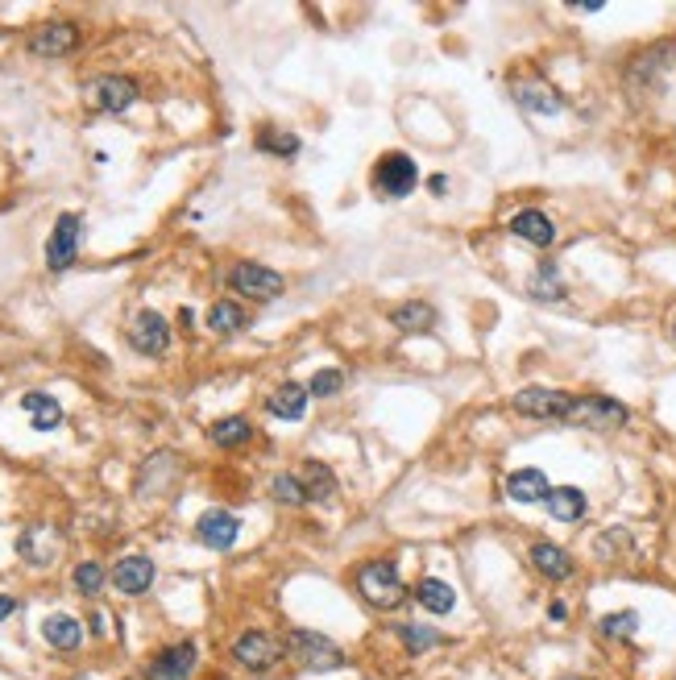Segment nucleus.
Returning a JSON list of instances; mask_svg holds the SVG:
<instances>
[{
	"instance_id": "423d86ee",
	"label": "nucleus",
	"mask_w": 676,
	"mask_h": 680,
	"mask_svg": "<svg viewBox=\"0 0 676 680\" xmlns=\"http://www.w3.org/2000/svg\"><path fill=\"white\" fill-rule=\"evenodd\" d=\"M79 241H83V220L79 212H63L54 220V233L46 241V266L50 270H67L79 258Z\"/></svg>"
},
{
	"instance_id": "ddd939ff",
	"label": "nucleus",
	"mask_w": 676,
	"mask_h": 680,
	"mask_svg": "<svg viewBox=\"0 0 676 680\" xmlns=\"http://www.w3.org/2000/svg\"><path fill=\"white\" fill-rule=\"evenodd\" d=\"M195 535H200V544L224 552V548L237 544L241 523H237V515H229V510H204L200 523H195Z\"/></svg>"
},
{
	"instance_id": "4be33fe9",
	"label": "nucleus",
	"mask_w": 676,
	"mask_h": 680,
	"mask_svg": "<svg viewBox=\"0 0 676 680\" xmlns=\"http://www.w3.org/2000/svg\"><path fill=\"white\" fill-rule=\"evenodd\" d=\"M390 324L399 328V332H432V328H436V307H432V303H419V299L399 303V307L390 311Z\"/></svg>"
},
{
	"instance_id": "473e14b6",
	"label": "nucleus",
	"mask_w": 676,
	"mask_h": 680,
	"mask_svg": "<svg viewBox=\"0 0 676 680\" xmlns=\"http://www.w3.org/2000/svg\"><path fill=\"white\" fill-rule=\"evenodd\" d=\"M104 569L96 560H83V564H75V573H71V581H75V589L83 593V598H96V593L104 589Z\"/></svg>"
},
{
	"instance_id": "dca6fc26",
	"label": "nucleus",
	"mask_w": 676,
	"mask_h": 680,
	"mask_svg": "<svg viewBox=\"0 0 676 680\" xmlns=\"http://www.w3.org/2000/svg\"><path fill=\"white\" fill-rule=\"evenodd\" d=\"M191 668H195V643H179L158 651L154 664L146 668V680H187Z\"/></svg>"
},
{
	"instance_id": "9d476101",
	"label": "nucleus",
	"mask_w": 676,
	"mask_h": 680,
	"mask_svg": "<svg viewBox=\"0 0 676 680\" xmlns=\"http://www.w3.org/2000/svg\"><path fill=\"white\" fill-rule=\"evenodd\" d=\"M129 345L142 357H158V353L171 349V324H166L158 311H150V307L137 311L133 324H129Z\"/></svg>"
},
{
	"instance_id": "b1692460",
	"label": "nucleus",
	"mask_w": 676,
	"mask_h": 680,
	"mask_svg": "<svg viewBox=\"0 0 676 680\" xmlns=\"http://www.w3.org/2000/svg\"><path fill=\"white\" fill-rule=\"evenodd\" d=\"M544 506L552 510L556 523H577V519H585V494H581L577 486H552V494H548Z\"/></svg>"
},
{
	"instance_id": "f03ea898",
	"label": "nucleus",
	"mask_w": 676,
	"mask_h": 680,
	"mask_svg": "<svg viewBox=\"0 0 676 680\" xmlns=\"http://www.w3.org/2000/svg\"><path fill=\"white\" fill-rule=\"evenodd\" d=\"M287 651H291V656H295L307 672H336V668L345 664V651L336 647L328 635H320V631H303V627L287 631Z\"/></svg>"
},
{
	"instance_id": "6ab92c4d",
	"label": "nucleus",
	"mask_w": 676,
	"mask_h": 680,
	"mask_svg": "<svg viewBox=\"0 0 676 680\" xmlns=\"http://www.w3.org/2000/svg\"><path fill=\"white\" fill-rule=\"evenodd\" d=\"M515 100H519V108L540 112V117H552V112L565 108V96H560L556 88H548V83H540V79L515 83Z\"/></svg>"
},
{
	"instance_id": "4468645a",
	"label": "nucleus",
	"mask_w": 676,
	"mask_h": 680,
	"mask_svg": "<svg viewBox=\"0 0 676 680\" xmlns=\"http://www.w3.org/2000/svg\"><path fill=\"white\" fill-rule=\"evenodd\" d=\"M112 585H117L121 593H129V598H142V593L154 585V560L150 556H121L117 569H112Z\"/></svg>"
},
{
	"instance_id": "9b49d317",
	"label": "nucleus",
	"mask_w": 676,
	"mask_h": 680,
	"mask_svg": "<svg viewBox=\"0 0 676 680\" xmlns=\"http://www.w3.org/2000/svg\"><path fill=\"white\" fill-rule=\"evenodd\" d=\"M573 407V399L565 390H548V386H527L515 394V411L531 415V419H565Z\"/></svg>"
},
{
	"instance_id": "cd10ccee",
	"label": "nucleus",
	"mask_w": 676,
	"mask_h": 680,
	"mask_svg": "<svg viewBox=\"0 0 676 680\" xmlns=\"http://www.w3.org/2000/svg\"><path fill=\"white\" fill-rule=\"evenodd\" d=\"M299 481H303L307 502H328V498L336 494V473H332L328 465H316V461H312V465L303 469V477H299Z\"/></svg>"
},
{
	"instance_id": "7ed1b4c3",
	"label": "nucleus",
	"mask_w": 676,
	"mask_h": 680,
	"mask_svg": "<svg viewBox=\"0 0 676 680\" xmlns=\"http://www.w3.org/2000/svg\"><path fill=\"white\" fill-rule=\"evenodd\" d=\"M631 419V411L610 399V394H585V399H573L565 423H573V428H594V432H610V428H623V423Z\"/></svg>"
},
{
	"instance_id": "c85d7f7f",
	"label": "nucleus",
	"mask_w": 676,
	"mask_h": 680,
	"mask_svg": "<svg viewBox=\"0 0 676 680\" xmlns=\"http://www.w3.org/2000/svg\"><path fill=\"white\" fill-rule=\"evenodd\" d=\"M394 635L403 639L407 656H424V651H432V647H440V643H444V635H440V631H432V627H415V622H399V627H394Z\"/></svg>"
},
{
	"instance_id": "e433bc0d",
	"label": "nucleus",
	"mask_w": 676,
	"mask_h": 680,
	"mask_svg": "<svg viewBox=\"0 0 676 680\" xmlns=\"http://www.w3.org/2000/svg\"><path fill=\"white\" fill-rule=\"evenodd\" d=\"M548 618H556V622L569 618V606H565V602H552V606H548Z\"/></svg>"
},
{
	"instance_id": "2f4dec72",
	"label": "nucleus",
	"mask_w": 676,
	"mask_h": 680,
	"mask_svg": "<svg viewBox=\"0 0 676 680\" xmlns=\"http://www.w3.org/2000/svg\"><path fill=\"white\" fill-rule=\"evenodd\" d=\"M598 631H602L606 639H631V635L639 631V614H635V610H614V614H606V618L598 622Z\"/></svg>"
},
{
	"instance_id": "a211bd4d",
	"label": "nucleus",
	"mask_w": 676,
	"mask_h": 680,
	"mask_svg": "<svg viewBox=\"0 0 676 680\" xmlns=\"http://www.w3.org/2000/svg\"><path fill=\"white\" fill-rule=\"evenodd\" d=\"M21 411L30 415V428L34 432H54L63 423V407H59V399L54 394H42V390H30L21 399Z\"/></svg>"
},
{
	"instance_id": "f704fd0d",
	"label": "nucleus",
	"mask_w": 676,
	"mask_h": 680,
	"mask_svg": "<svg viewBox=\"0 0 676 680\" xmlns=\"http://www.w3.org/2000/svg\"><path fill=\"white\" fill-rule=\"evenodd\" d=\"M341 386H345V374H341V370H316L307 394H316V399H332V394L341 390Z\"/></svg>"
},
{
	"instance_id": "4c0bfd02",
	"label": "nucleus",
	"mask_w": 676,
	"mask_h": 680,
	"mask_svg": "<svg viewBox=\"0 0 676 680\" xmlns=\"http://www.w3.org/2000/svg\"><path fill=\"white\" fill-rule=\"evenodd\" d=\"M428 187H432L436 195H444V187H448V183H444V175H432V179H428Z\"/></svg>"
},
{
	"instance_id": "20e7f679",
	"label": "nucleus",
	"mask_w": 676,
	"mask_h": 680,
	"mask_svg": "<svg viewBox=\"0 0 676 680\" xmlns=\"http://www.w3.org/2000/svg\"><path fill=\"white\" fill-rule=\"evenodd\" d=\"M415 183H419V170H415V162L403 150H390V154L378 158L374 187H378L382 200H407V195L415 191Z\"/></svg>"
},
{
	"instance_id": "39448f33",
	"label": "nucleus",
	"mask_w": 676,
	"mask_h": 680,
	"mask_svg": "<svg viewBox=\"0 0 676 680\" xmlns=\"http://www.w3.org/2000/svg\"><path fill=\"white\" fill-rule=\"evenodd\" d=\"M229 287H233V291H241L245 299L270 303V299L283 295L287 282H283V274L270 270V266H258V262H237V266L229 270Z\"/></svg>"
},
{
	"instance_id": "aec40b11",
	"label": "nucleus",
	"mask_w": 676,
	"mask_h": 680,
	"mask_svg": "<svg viewBox=\"0 0 676 680\" xmlns=\"http://www.w3.org/2000/svg\"><path fill=\"white\" fill-rule=\"evenodd\" d=\"M531 564H535V569H540L548 581H569V577H573V556L560 548V544H548V540L531 544Z\"/></svg>"
},
{
	"instance_id": "5701e85b",
	"label": "nucleus",
	"mask_w": 676,
	"mask_h": 680,
	"mask_svg": "<svg viewBox=\"0 0 676 680\" xmlns=\"http://www.w3.org/2000/svg\"><path fill=\"white\" fill-rule=\"evenodd\" d=\"M415 602L424 606L428 614H453L457 593H453V585L440 581V577H424V581L415 585Z\"/></svg>"
},
{
	"instance_id": "0eeeda50",
	"label": "nucleus",
	"mask_w": 676,
	"mask_h": 680,
	"mask_svg": "<svg viewBox=\"0 0 676 680\" xmlns=\"http://www.w3.org/2000/svg\"><path fill=\"white\" fill-rule=\"evenodd\" d=\"M83 96H88V104L100 108V112H125V108L137 104V79H129V75H100V79H92L88 88H83Z\"/></svg>"
},
{
	"instance_id": "bb28decb",
	"label": "nucleus",
	"mask_w": 676,
	"mask_h": 680,
	"mask_svg": "<svg viewBox=\"0 0 676 680\" xmlns=\"http://www.w3.org/2000/svg\"><path fill=\"white\" fill-rule=\"evenodd\" d=\"M245 324H249L245 311H241L233 299H220V303L208 307V328H212L216 336H233V332H241Z\"/></svg>"
},
{
	"instance_id": "c9c22d12",
	"label": "nucleus",
	"mask_w": 676,
	"mask_h": 680,
	"mask_svg": "<svg viewBox=\"0 0 676 680\" xmlns=\"http://www.w3.org/2000/svg\"><path fill=\"white\" fill-rule=\"evenodd\" d=\"M13 610H17V602L9 598V593H0V622H5V618H9Z\"/></svg>"
},
{
	"instance_id": "393cba45",
	"label": "nucleus",
	"mask_w": 676,
	"mask_h": 680,
	"mask_svg": "<svg viewBox=\"0 0 676 680\" xmlns=\"http://www.w3.org/2000/svg\"><path fill=\"white\" fill-rule=\"evenodd\" d=\"M42 635H46L50 647H59V651H75L83 643V627H79V618H71V614H50L42 622Z\"/></svg>"
},
{
	"instance_id": "f3484780",
	"label": "nucleus",
	"mask_w": 676,
	"mask_h": 680,
	"mask_svg": "<svg viewBox=\"0 0 676 680\" xmlns=\"http://www.w3.org/2000/svg\"><path fill=\"white\" fill-rule=\"evenodd\" d=\"M548 494H552V486H548V477L540 469H519V473L506 477V498L519 502V506L548 502Z\"/></svg>"
},
{
	"instance_id": "6e6552de",
	"label": "nucleus",
	"mask_w": 676,
	"mask_h": 680,
	"mask_svg": "<svg viewBox=\"0 0 676 680\" xmlns=\"http://www.w3.org/2000/svg\"><path fill=\"white\" fill-rule=\"evenodd\" d=\"M233 660L249 672H270L278 660H283V643L266 631H245L237 643H233Z\"/></svg>"
},
{
	"instance_id": "2eb2a0df",
	"label": "nucleus",
	"mask_w": 676,
	"mask_h": 680,
	"mask_svg": "<svg viewBox=\"0 0 676 680\" xmlns=\"http://www.w3.org/2000/svg\"><path fill=\"white\" fill-rule=\"evenodd\" d=\"M511 233H515L519 241L535 245V249H548V245L556 241V224H552V216L540 212V208H523V212L511 216Z\"/></svg>"
},
{
	"instance_id": "f8f14e48",
	"label": "nucleus",
	"mask_w": 676,
	"mask_h": 680,
	"mask_svg": "<svg viewBox=\"0 0 676 680\" xmlns=\"http://www.w3.org/2000/svg\"><path fill=\"white\" fill-rule=\"evenodd\" d=\"M79 46V30L71 21H46L30 34V54L34 59H63Z\"/></svg>"
},
{
	"instance_id": "7c9ffc66",
	"label": "nucleus",
	"mask_w": 676,
	"mask_h": 680,
	"mask_svg": "<svg viewBox=\"0 0 676 680\" xmlns=\"http://www.w3.org/2000/svg\"><path fill=\"white\" fill-rule=\"evenodd\" d=\"M258 150H262V154H278V158H291V154H299V137L287 133V129L266 125V129L258 133Z\"/></svg>"
},
{
	"instance_id": "412c9836",
	"label": "nucleus",
	"mask_w": 676,
	"mask_h": 680,
	"mask_svg": "<svg viewBox=\"0 0 676 680\" xmlns=\"http://www.w3.org/2000/svg\"><path fill=\"white\" fill-rule=\"evenodd\" d=\"M266 411L278 415V419H303L307 415V386L299 382H283L270 399H266Z\"/></svg>"
},
{
	"instance_id": "c756f323",
	"label": "nucleus",
	"mask_w": 676,
	"mask_h": 680,
	"mask_svg": "<svg viewBox=\"0 0 676 680\" xmlns=\"http://www.w3.org/2000/svg\"><path fill=\"white\" fill-rule=\"evenodd\" d=\"M249 436H253V428H249V419H241V415H229V419L212 423V444H220V448H237Z\"/></svg>"
},
{
	"instance_id": "58836bf2",
	"label": "nucleus",
	"mask_w": 676,
	"mask_h": 680,
	"mask_svg": "<svg viewBox=\"0 0 676 680\" xmlns=\"http://www.w3.org/2000/svg\"><path fill=\"white\" fill-rule=\"evenodd\" d=\"M573 9H581V13H598V9H602V0H585V5H573Z\"/></svg>"
},
{
	"instance_id": "1a4fd4ad",
	"label": "nucleus",
	"mask_w": 676,
	"mask_h": 680,
	"mask_svg": "<svg viewBox=\"0 0 676 680\" xmlns=\"http://www.w3.org/2000/svg\"><path fill=\"white\" fill-rule=\"evenodd\" d=\"M17 552H21L25 564H34V569H46V564L59 560V552H63V535L54 531L50 523H30V527L21 531Z\"/></svg>"
},
{
	"instance_id": "a878e982",
	"label": "nucleus",
	"mask_w": 676,
	"mask_h": 680,
	"mask_svg": "<svg viewBox=\"0 0 676 680\" xmlns=\"http://www.w3.org/2000/svg\"><path fill=\"white\" fill-rule=\"evenodd\" d=\"M527 295L531 299H540V303H560L569 291H565V282H560V270H556V262H544L540 270L531 274V282H527Z\"/></svg>"
},
{
	"instance_id": "f257e3e1",
	"label": "nucleus",
	"mask_w": 676,
	"mask_h": 680,
	"mask_svg": "<svg viewBox=\"0 0 676 680\" xmlns=\"http://www.w3.org/2000/svg\"><path fill=\"white\" fill-rule=\"evenodd\" d=\"M357 593L365 598V606L374 610H399L407 602V585L399 577V564L394 560H370L357 569Z\"/></svg>"
},
{
	"instance_id": "72a5a7b5",
	"label": "nucleus",
	"mask_w": 676,
	"mask_h": 680,
	"mask_svg": "<svg viewBox=\"0 0 676 680\" xmlns=\"http://www.w3.org/2000/svg\"><path fill=\"white\" fill-rule=\"evenodd\" d=\"M270 494H274V502H283V506H303V502H307L303 481H299L295 473H278V477L270 481Z\"/></svg>"
}]
</instances>
